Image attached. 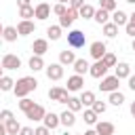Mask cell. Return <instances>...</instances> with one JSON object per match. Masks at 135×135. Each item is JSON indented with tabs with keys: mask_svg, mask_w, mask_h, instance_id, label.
I'll list each match as a JSON object with an SVG mask.
<instances>
[{
	"mask_svg": "<svg viewBox=\"0 0 135 135\" xmlns=\"http://www.w3.org/2000/svg\"><path fill=\"white\" fill-rule=\"evenodd\" d=\"M36 86H38V80H36L34 76H23V78H19V80L15 82L13 93H15V97L23 99V97H27L32 91H36Z\"/></svg>",
	"mask_w": 135,
	"mask_h": 135,
	"instance_id": "cell-1",
	"label": "cell"
},
{
	"mask_svg": "<svg viewBox=\"0 0 135 135\" xmlns=\"http://www.w3.org/2000/svg\"><path fill=\"white\" fill-rule=\"evenodd\" d=\"M84 42H86L84 32H80V30H70L68 32V44L72 49H80V46H84Z\"/></svg>",
	"mask_w": 135,
	"mask_h": 135,
	"instance_id": "cell-2",
	"label": "cell"
},
{
	"mask_svg": "<svg viewBox=\"0 0 135 135\" xmlns=\"http://www.w3.org/2000/svg\"><path fill=\"white\" fill-rule=\"evenodd\" d=\"M118 84H120V78L114 74V76H103L101 78V84H99V91L103 93H114L118 91Z\"/></svg>",
	"mask_w": 135,
	"mask_h": 135,
	"instance_id": "cell-3",
	"label": "cell"
},
{
	"mask_svg": "<svg viewBox=\"0 0 135 135\" xmlns=\"http://www.w3.org/2000/svg\"><path fill=\"white\" fill-rule=\"evenodd\" d=\"M49 99L55 101V103H68V99H70L68 89H63V86H53V89L49 91Z\"/></svg>",
	"mask_w": 135,
	"mask_h": 135,
	"instance_id": "cell-4",
	"label": "cell"
},
{
	"mask_svg": "<svg viewBox=\"0 0 135 135\" xmlns=\"http://www.w3.org/2000/svg\"><path fill=\"white\" fill-rule=\"evenodd\" d=\"M44 70H46V78L49 80H61L63 78V63H51Z\"/></svg>",
	"mask_w": 135,
	"mask_h": 135,
	"instance_id": "cell-5",
	"label": "cell"
},
{
	"mask_svg": "<svg viewBox=\"0 0 135 135\" xmlns=\"http://www.w3.org/2000/svg\"><path fill=\"white\" fill-rule=\"evenodd\" d=\"M2 68L4 70H19L21 68V59L17 55H13V53H6L2 57Z\"/></svg>",
	"mask_w": 135,
	"mask_h": 135,
	"instance_id": "cell-6",
	"label": "cell"
},
{
	"mask_svg": "<svg viewBox=\"0 0 135 135\" xmlns=\"http://www.w3.org/2000/svg\"><path fill=\"white\" fill-rule=\"evenodd\" d=\"M44 116H46V110H44L40 103H36L34 108H30V110L25 112V118H30V120H34V122H38V120H44Z\"/></svg>",
	"mask_w": 135,
	"mask_h": 135,
	"instance_id": "cell-7",
	"label": "cell"
},
{
	"mask_svg": "<svg viewBox=\"0 0 135 135\" xmlns=\"http://www.w3.org/2000/svg\"><path fill=\"white\" fill-rule=\"evenodd\" d=\"M17 30H19V36H30V34L36 32V23L32 19H21L17 23Z\"/></svg>",
	"mask_w": 135,
	"mask_h": 135,
	"instance_id": "cell-8",
	"label": "cell"
},
{
	"mask_svg": "<svg viewBox=\"0 0 135 135\" xmlns=\"http://www.w3.org/2000/svg\"><path fill=\"white\" fill-rule=\"evenodd\" d=\"M108 70H110V68H108V65H105V63H103V61L99 59V61H95V63L91 65L89 74H91L93 78H97V80H99V78H103V76L108 74Z\"/></svg>",
	"mask_w": 135,
	"mask_h": 135,
	"instance_id": "cell-9",
	"label": "cell"
},
{
	"mask_svg": "<svg viewBox=\"0 0 135 135\" xmlns=\"http://www.w3.org/2000/svg\"><path fill=\"white\" fill-rule=\"evenodd\" d=\"M108 53V49H105V44L101 42V40H95L93 44H91V57L95 59V61H99V59H103V55Z\"/></svg>",
	"mask_w": 135,
	"mask_h": 135,
	"instance_id": "cell-10",
	"label": "cell"
},
{
	"mask_svg": "<svg viewBox=\"0 0 135 135\" xmlns=\"http://www.w3.org/2000/svg\"><path fill=\"white\" fill-rule=\"evenodd\" d=\"M51 6L46 4V2H40V4H36V19L38 21H44V19H49L51 17Z\"/></svg>",
	"mask_w": 135,
	"mask_h": 135,
	"instance_id": "cell-11",
	"label": "cell"
},
{
	"mask_svg": "<svg viewBox=\"0 0 135 135\" xmlns=\"http://www.w3.org/2000/svg\"><path fill=\"white\" fill-rule=\"evenodd\" d=\"M32 51H34V55H44L49 51V40L46 38H36L34 44H32Z\"/></svg>",
	"mask_w": 135,
	"mask_h": 135,
	"instance_id": "cell-12",
	"label": "cell"
},
{
	"mask_svg": "<svg viewBox=\"0 0 135 135\" xmlns=\"http://www.w3.org/2000/svg\"><path fill=\"white\" fill-rule=\"evenodd\" d=\"M82 84H84V78L80 74H74V76L68 78V91H80Z\"/></svg>",
	"mask_w": 135,
	"mask_h": 135,
	"instance_id": "cell-13",
	"label": "cell"
},
{
	"mask_svg": "<svg viewBox=\"0 0 135 135\" xmlns=\"http://www.w3.org/2000/svg\"><path fill=\"white\" fill-rule=\"evenodd\" d=\"M42 122L53 131V129H57V127L61 124V116H59V114H53V112H46V116H44V120H42Z\"/></svg>",
	"mask_w": 135,
	"mask_h": 135,
	"instance_id": "cell-14",
	"label": "cell"
},
{
	"mask_svg": "<svg viewBox=\"0 0 135 135\" xmlns=\"http://www.w3.org/2000/svg\"><path fill=\"white\" fill-rule=\"evenodd\" d=\"M59 116H61V124H63V127H68V129L74 127V122H76V112H72V110L68 108V110L61 112Z\"/></svg>",
	"mask_w": 135,
	"mask_h": 135,
	"instance_id": "cell-15",
	"label": "cell"
},
{
	"mask_svg": "<svg viewBox=\"0 0 135 135\" xmlns=\"http://www.w3.org/2000/svg\"><path fill=\"white\" fill-rule=\"evenodd\" d=\"M112 21L120 27V25H127L129 23V15L124 13V11H120V8H116L114 13H112Z\"/></svg>",
	"mask_w": 135,
	"mask_h": 135,
	"instance_id": "cell-16",
	"label": "cell"
},
{
	"mask_svg": "<svg viewBox=\"0 0 135 135\" xmlns=\"http://www.w3.org/2000/svg\"><path fill=\"white\" fill-rule=\"evenodd\" d=\"M74 61H76V55H74V51H61L59 53V63H63V65H74Z\"/></svg>",
	"mask_w": 135,
	"mask_h": 135,
	"instance_id": "cell-17",
	"label": "cell"
},
{
	"mask_svg": "<svg viewBox=\"0 0 135 135\" xmlns=\"http://www.w3.org/2000/svg\"><path fill=\"white\" fill-rule=\"evenodd\" d=\"M46 65H44V59H42V55H32L30 57V70H34V72H40V70H44Z\"/></svg>",
	"mask_w": 135,
	"mask_h": 135,
	"instance_id": "cell-18",
	"label": "cell"
},
{
	"mask_svg": "<svg viewBox=\"0 0 135 135\" xmlns=\"http://www.w3.org/2000/svg\"><path fill=\"white\" fill-rule=\"evenodd\" d=\"M114 70H116L114 74H116V76H118L120 80H122V78H129V76H131V65H129V63H124V61H120V63H118V65H116Z\"/></svg>",
	"mask_w": 135,
	"mask_h": 135,
	"instance_id": "cell-19",
	"label": "cell"
},
{
	"mask_svg": "<svg viewBox=\"0 0 135 135\" xmlns=\"http://www.w3.org/2000/svg\"><path fill=\"white\" fill-rule=\"evenodd\" d=\"M93 19H95L99 25H105V23L110 21V11H105V8H101V6H99V8L95 11V17H93Z\"/></svg>",
	"mask_w": 135,
	"mask_h": 135,
	"instance_id": "cell-20",
	"label": "cell"
},
{
	"mask_svg": "<svg viewBox=\"0 0 135 135\" xmlns=\"http://www.w3.org/2000/svg\"><path fill=\"white\" fill-rule=\"evenodd\" d=\"M2 36H4V40H6V42H15V40H17V36H19V30H17V27H13V25H6V27L2 30Z\"/></svg>",
	"mask_w": 135,
	"mask_h": 135,
	"instance_id": "cell-21",
	"label": "cell"
},
{
	"mask_svg": "<svg viewBox=\"0 0 135 135\" xmlns=\"http://www.w3.org/2000/svg\"><path fill=\"white\" fill-rule=\"evenodd\" d=\"M89 70H91V65H89L86 59H76V61H74V72H76V74L82 76V74H86Z\"/></svg>",
	"mask_w": 135,
	"mask_h": 135,
	"instance_id": "cell-22",
	"label": "cell"
},
{
	"mask_svg": "<svg viewBox=\"0 0 135 135\" xmlns=\"http://www.w3.org/2000/svg\"><path fill=\"white\" fill-rule=\"evenodd\" d=\"M95 129H97L99 135H114V124L112 122H97Z\"/></svg>",
	"mask_w": 135,
	"mask_h": 135,
	"instance_id": "cell-23",
	"label": "cell"
},
{
	"mask_svg": "<svg viewBox=\"0 0 135 135\" xmlns=\"http://www.w3.org/2000/svg\"><path fill=\"white\" fill-rule=\"evenodd\" d=\"M19 17L21 19H32V17H36V6H19Z\"/></svg>",
	"mask_w": 135,
	"mask_h": 135,
	"instance_id": "cell-24",
	"label": "cell"
},
{
	"mask_svg": "<svg viewBox=\"0 0 135 135\" xmlns=\"http://www.w3.org/2000/svg\"><path fill=\"white\" fill-rule=\"evenodd\" d=\"M80 99H82V103H84V108H89V105H93L97 99H95V93L93 91H82L80 93Z\"/></svg>",
	"mask_w": 135,
	"mask_h": 135,
	"instance_id": "cell-25",
	"label": "cell"
},
{
	"mask_svg": "<svg viewBox=\"0 0 135 135\" xmlns=\"http://www.w3.org/2000/svg\"><path fill=\"white\" fill-rule=\"evenodd\" d=\"M68 108H70L72 112H80V110L84 108V103H82L80 97H70V99H68Z\"/></svg>",
	"mask_w": 135,
	"mask_h": 135,
	"instance_id": "cell-26",
	"label": "cell"
},
{
	"mask_svg": "<svg viewBox=\"0 0 135 135\" xmlns=\"http://www.w3.org/2000/svg\"><path fill=\"white\" fill-rule=\"evenodd\" d=\"M4 124H6V131H8V135H19V131H21V124H19V122H17L15 118L6 120Z\"/></svg>",
	"mask_w": 135,
	"mask_h": 135,
	"instance_id": "cell-27",
	"label": "cell"
},
{
	"mask_svg": "<svg viewBox=\"0 0 135 135\" xmlns=\"http://www.w3.org/2000/svg\"><path fill=\"white\" fill-rule=\"evenodd\" d=\"M78 13H80V17H82V19H93V17H95V8H93L89 2H86L84 6H80V11H78Z\"/></svg>",
	"mask_w": 135,
	"mask_h": 135,
	"instance_id": "cell-28",
	"label": "cell"
},
{
	"mask_svg": "<svg viewBox=\"0 0 135 135\" xmlns=\"http://www.w3.org/2000/svg\"><path fill=\"white\" fill-rule=\"evenodd\" d=\"M103 34H105L108 38H114V36L118 34V25H116L114 21H108V23L103 25Z\"/></svg>",
	"mask_w": 135,
	"mask_h": 135,
	"instance_id": "cell-29",
	"label": "cell"
},
{
	"mask_svg": "<svg viewBox=\"0 0 135 135\" xmlns=\"http://www.w3.org/2000/svg\"><path fill=\"white\" fill-rule=\"evenodd\" d=\"M61 25H51L49 30H46V36H49V40H59L61 38Z\"/></svg>",
	"mask_w": 135,
	"mask_h": 135,
	"instance_id": "cell-30",
	"label": "cell"
},
{
	"mask_svg": "<svg viewBox=\"0 0 135 135\" xmlns=\"http://www.w3.org/2000/svg\"><path fill=\"white\" fill-rule=\"evenodd\" d=\"M0 89H2V91H13V89H15V80H13L11 76H2V78H0Z\"/></svg>",
	"mask_w": 135,
	"mask_h": 135,
	"instance_id": "cell-31",
	"label": "cell"
},
{
	"mask_svg": "<svg viewBox=\"0 0 135 135\" xmlns=\"http://www.w3.org/2000/svg\"><path fill=\"white\" fill-rule=\"evenodd\" d=\"M112 105H122L124 103V95L120 93V91H114V93H110V99H108Z\"/></svg>",
	"mask_w": 135,
	"mask_h": 135,
	"instance_id": "cell-32",
	"label": "cell"
},
{
	"mask_svg": "<svg viewBox=\"0 0 135 135\" xmlns=\"http://www.w3.org/2000/svg\"><path fill=\"white\" fill-rule=\"evenodd\" d=\"M97 112L93 110V108H89V110H84V122L86 124H97Z\"/></svg>",
	"mask_w": 135,
	"mask_h": 135,
	"instance_id": "cell-33",
	"label": "cell"
},
{
	"mask_svg": "<svg viewBox=\"0 0 135 135\" xmlns=\"http://www.w3.org/2000/svg\"><path fill=\"white\" fill-rule=\"evenodd\" d=\"M101 61H103L108 68H116V65H118V61H116V55H112V53H105Z\"/></svg>",
	"mask_w": 135,
	"mask_h": 135,
	"instance_id": "cell-34",
	"label": "cell"
},
{
	"mask_svg": "<svg viewBox=\"0 0 135 135\" xmlns=\"http://www.w3.org/2000/svg\"><path fill=\"white\" fill-rule=\"evenodd\" d=\"M34 105H36V103H34L30 97H23V99H19V110H21V112H27V110H30V108H34Z\"/></svg>",
	"mask_w": 135,
	"mask_h": 135,
	"instance_id": "cell-35",
	"label": "cell"
},
{
	"mask_svg": "<svg viewBox=\"0 0 135 135\" xmlns=\"http://www.w3.org/2000/svg\"><path fill=\"white\" fill-rule=\"evenodd\" d=\"M99 6L105 8V11H110V13H114L116 11V0H99Z\"/></svg>",
	"mask_w": 135,
	"mask_h": 135,
	"instance_id": "cell-36",
	"label": "cell"
},
{
	"mask_svg": "<svg viewBox=\"0 0 135 135\" xmlns=\"http://www.w3.org/2000/svg\"><path fill=\"white\" fill-rule=\"evenodd\" d=\"M53 13H55L57 17H63V15L68 13V6H65V4H61V2H57V4L53 6Z\"/></svg>",
	"mask_w": 135,
	"mask_h": 135,
	"instance_id": "cell-37",
	"label": "cell"
},
{
	"mask_svg": "<svg viewBox=\"0 0 135 135\" xmlns=\"http://www.w3.org/2000/svg\"><path fill=\"white\" fill-rule=\"evenodd\" d=\"M91 108H93V110H95L97 114H103V112L108 110V103H105V101H95V103H93Z\"/></svg>",
	"mask_w": 135,
	"mask_h": 135,
	"instance_id": "cell-38",
	"label": "cell"
},
{
	"mask_svg": "<svg viewBox=\"0 0 135 135\" xmlns=\"http://www.w3.org/2000/svg\"><path fill=\"white\" fill-rule=\"evenodd\" d=\"M72 23H74V19H72V17H68V15L59 17V25H61V27H72Z\"/></svg>",
	"mask_w": 135,
	"mask_h": 135,
	"instance_id": "cell-39",
	"label": "cell"
},
{
	"mask_svg": "<svg viewBox=\"0 0 135 135\" xmlns=\"http://www.w3.org/2000/svg\"><path fill=\"white\" fill-rule=\"evenodd\" d=\"M34 131H36V135H51V129H49L46 124H42V127H36Z\"/></svg>",
	"mask_w": 135,
	"mask_h": 135,
	"instance_id": "cell-40",
	"label": "cell"
},
{
	"mask_svg": "<svg viewBox=\"0 0 135 135\" xmlns=\"http://www.w3.org/2000/svg\"><path fill=\"white\" fill-rule=\"evenodd\" d=\"M124 30H127V34H129L131 38H135V23H133V21H129V23L124 25Z\"/></svg>",
	"mask_w": 135,
	"mask_h": 135,
	"instance_id": "cell-41",
	"label": "cell"
},
{
	"mask_svg": "<svg viewBox=\"0 0 135 135\" xmlns=\"http://www.w3.org/2000/svg\"><path fill=\"white\" fill-rule=\"evenodd\" d=\"M0 118H2V122L11 120V118H13V112H11V110H2V112H0Z\"/></svg>",
	"mask_w": 135,
	"mask_h": 135,
	"instance_id": "cell-42",
	"label": "cell"
},
{
	"mask_svg": "<svg viewBox=\"0 0 135 135\" xmlns=\"http://www.w3.org/2000/svg\"><path fill=\"white\" fill-rule=\"evenodd\" d=\"M84 4H86L84 0H70V6H72V8H78V11H80V6H84Z\"/></svg>",
	"mask_w": 135,
	"mask_h": 135,
	"instance_id": "cell-43",
	"label": "cell"
},
{
	"mask_svg": "<svg viewBox=\"0 0 135 135\" xmlns=\"http://www.w3.org/2000/svg\"><path fill=\"white\" fill-rule=\"evenodd\" d=\"M19 135H36V131H34L32 127H21V131H19Z\"/></svg>",
	"mask_w": 135,
	"mask_h": 135,
	"instance_id": "cell-44",
	"label": "cell"
},
{
	"mask_svg": "<svg viewBox=\"0 0 135 135\" xmlns=\"http://www.w3.org/2000/svg\"><path fill=\"white\" fill-rule=\"evenodd\" d=\"M129 89H131V91H135V76H133V74L129 76Z\"/></svg>",
	"mask_w": 135,
	"mask_h": 135,
	"instance_id": "cell-45",
	"label": "cell"
},
{
	"mask_svg": "<svg viewBox=\"0 0 135 135\" xmlns=\"http://www.w3.org/2000/svg\"><path fill=\"white\" fill-rule=\"evenodd\" d=\"M19 6H30V0H17Z\"/></svg>",
	"mask_w": 135,
	"mask_h": 135,
	"instance_id": "cell-46",
	"label": "cell"
},
{
	"mask_svg": "<svg viewBox=\"0 0 135 135\" xmlns=\"http://www.w3.org/2000/svg\"><path fill=\"white\" fill-rule=\"evenodd\" d=\"M84 135H99V133H97V129H89V131H84Z\"/></svg>",
	"mask_w": 135,
	"mask_h": 135,
	"instance_id": "cell-47",
	"label": "cell"
},
{
	"mask_svg": "<svg viewBox=\"0 0 135 135\" xmlns=\"http://www.w3.org/2000/svg\"><path fill=\"white\" fill-rule=\"evenodd\" d=\"M131 116H133V118H135V101H133V103H131Z\"/></svg>",
	"mask_w": 135,
	"mask_h": 135,
	"instance_id": "cell-48",
	"label": "cell"
},
{
	"mask_svg": "<svg viewBox=\"0 0 135 135\" xmlns=\"http://www.w3.org/2000/svg\"><path fill=\"white\" fill-rule=\"evenodd\" d=\"M129 21H133V23H135V11H133V13L129 15Z\"/></svg>",
	"mask_w": 135,
	"mask_h": 135,
	"instance_id": "cell-49",
	"label": "cell"
},
{
	"mask_svg": "<svg viewBox=\"0 0 135 135\" xmlns=\"http://www.w3.org/2000/svg\"><path fill=\"white\" fill-rule=\"evenodd\" d=\"M57 2H61V4H70V0H57Z\"/></svg>",
	"mask_w": 135,
	"mask_h": 135,
	"instance_id": "cell-50",
	"label": "cell"
},
{
	"mask_svg": "<svg viewBox=\"0 0 135 135\" xmlns=\"http://www.w3.org/2000/svg\"><path fill=\"white\" fill-rule=\"evenodd\" d=\"M124 2H129V4H135V0H124Z\"/></svg>",
	"mask_w": 135,
	"mask_h": 135,
	"instance_id": "cell-51",
	"label": "cell"
},
{
	"mask_svg": "<svg viewBox=\"0 0 135 135\" xmlns=\"http://www.w3.org/2000/svg\"><path fill=\"white\" fill-rule=\"evenodd\" d=\"M131 46H133V51H135V38H133V44H131Z\"/></svg>",
	"mask_w": 135,
	"mask_h": 135,
	"instance_id": "cell-52",
	"label": "cell"
}]
</instances>
